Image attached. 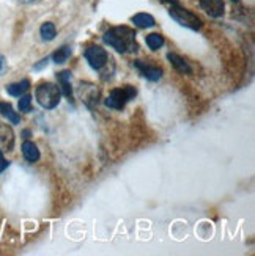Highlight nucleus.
<instances>
[{"mask_svg":"<svg viewBox=\"0 0 255 256\" xmlns=\"http://www.w3.org/2000/svg\"><path fill=\"white\" fill-rule=\"evenodd\" d=\"M35 98L38 104L46 108V110H52L60 104L62 99V92L57 85H54L51 82H43L37 86L35 90Z\"/></svg>","mask_w":255,"mask_h":256,"instance_id":"f03ea898","label":"nucleus"},{"mask_svg":"<svg viewBox=\"0 0 255 256\" xmlns=\"http://www.w3.org/2000/svg\"><path fill=\"white\" fill-rule=\"evenodd\" d=\"M30 88V80L29 79H24L21 82H16V84H10L7 85V93L10 96H15V98H21L22 94H26Z\"/></svg>","mask_w":255,"mask_h":256,"instance_id":"ddd939ff","label":"nucleus"},{"mask_svg":"<svg viewBox=\"0 0 255 256\" xmlns=\"http://www.w3.org/2000/svg\"><path fill=\"white\" fill-rule=\"evenodd\" d=\"M136 94H137V90L132 85H125L121 88H114V90L109 93V96L106 98L104 104L109 108L123 110L131 99L136 98Z\"/></svg>","mask_w":255,"mask_h":256,"instance_id":"7ed1b4c3","label":"nucleus"},{"mask_svg":"<svg viewBox=\"0 0 255 256\" xmlns=\"http://www.w3.org/2000/svg\"><path fill=\"white\" fill-rule=\"evenodd\" d=\"M71 54H73V50H71L70 46H62L59 50H55V52L51 55V58L54 60V63L62 64V63H66V62L70 60Z\"/></svg>","mask_w":255,"mask_h":256,"instance_id":"dca6fc26","label":"nucleus"},{"mask_svg":"<svg viewBox=\"0 0 255 256\" xmlns=\"http://www.w3.org/2000/svg\"><path fill=\"white\" fill-rule=\"evenodd\" d=\"M85 60L95 71L103 70L109 62V55L101 46H90L85 50Z\"/></svg>","mask_w":255,"mask_h":256,"instance_id":"39448f33","label":"nucleus"},{"mask_svg":"<svg viewBox=\"0 0 255 256\" xmlns=\"http://www.w3.org/2000/svg\"><path fill=\"white\" fill-rule=\"evenodd\" d=\"M169 13L172 16V19H175L178 22L180 26L186 27V28H191V30H200L202 28V19L198 18L197 14H194L192 11L186 10L184 6L178 5L176 2H172Z\"/></svg>","mask_w":255,"mask_h":256,"instance_id":"20e7f679","label":"nucleus"},{"mask_svg":"<svg viewBox=\"0 0 255 256\" xmlns=\"http://www.w3.org/2000/svg\"><path fill=\"white\" fill-rule=\"evenodd\" d=\"M19 4L22 5H30V4H35V2H40V0H18Z\"/></svg>","mask_w":255,"mask_h":256,"instance_id":"412c9836","label":"nucleus"},{"mask_svg":"<svg viewBox=\"0 0 255 256\" xmlns=\"http://www.w3.org/2000/svg\"><path fill=\"white\" fill-rule=\"evenodd\" d=\"M15 148V132L8 124L0 123V151L10 152Z\"/></svg>","mask_w":255,"mask_h":256,"instance_id":"6e6552de","label":"nucleus"},{"mask_svg":"<svg viewBox=\"0 0 255 256\" xmlns=\"http://www.w3.org/2000/svg\"><path fill=\"white\" fill-rule=\"evenodd\" d=\"M131 22L139 28H151L156 26V20L148 13H137L131 18Z\"/></svg>","mask_w":255,"mask_h":256,"instance_id":"f8f14e48","label":"nucleus"},{"mask_svg":"<svg viewBox=\"0 0 255 256\" xmlns=\"http://www.w3.org/2000/svg\"><path fill=\"white\" fill-rule=\"evenodd\" d=\"M167 60H169V63H170L178 72L186 74V76H191V74H192V68L189 66V63H187L183 57H180L178 54L169 52V54H167Z\"/></svg>","mask_w":255,"mask_h":256,"instance_id":"1a4fd4ad","label":"nucleus"},{"mask_svg":"<svg viewBox=\"0 0 255 256\" xmlns=\"http://www.w3.org/2000/svg\"><path fill=\"white\" fill-rule=\"evenodd\" d=\"M200 8L205 11V13L209 16V18H222L224 13H225V4L224 0H200L198 2Z\"/></svg>","mask_w":255,"mask_h":256,"instance_id":"423d86ee","label":"nucleus"},{"mask_svg":"<svg viewBox=\"0 0 255 256\" xmlns=\"http://www.w3.org/2000/svg\"><path fill=\"white\" fill-rule=\"evenodd\" d=\"M145 42L151 50H159L164 46V36L159 33H150L145 38Z\"/></svg>","mask_w":255,"mask_h":256,"instance_id":"f3484780","label":"nucleus"},{"mask_svg":"<svg viewBox=\"0 0 255 256\" xmlns=\"http://www.w3.org/2000/svg\"><path fill=\"white\" fill-rule=\"evenodd\" d=\"M48 62H49V58H43V60H41L40 63H37L35 66H33V68H35V70L38 71V70L44 68V66H46V64H48Z\"/></svg>","mask_w":255,"mask_h":256,"instance_id":"6ab92c4d","label":"nucleus"},{"mask_svg":"<svg viewBox=\"0 0 255 256\" xmlns=\"http://www.w3.org/2000/svg\"><path fill=\"white\" fill-rule=\"evenodd\" d=\"M40 36L43 41H54L57 36V28H55L54 22H44L40 27Z\"/></svg>","mask_w":255,"mask_h":256,"instance_id":"2eb2a0df","label":"nucleus"},{"mask_svg":"<svg viewBox=\"0 0 255 256\" xmlns=\"http://www.w3.org/2000/svg\"><path fill=\"white\" fill-rule=\"evenodd\" d=\"M57 80L60 84V92L62 94H65L66 98L73 99V88H71V71H62L57 74Z\"/></svg>","mask_w":255,"mask_h":256,"instance_id":"9b49d317","label":"nucleus"},{"mask_svg":"<svg viewBox=\"0 0 255 256\" xmlns=\"http://www.w3.org/2000/svg\"><path fill=\"white\" fill-rule=\"evenodd\" d=\"M104 42L109 44L110 48H114L120 54H132L139 50V44L136 41V32L129 27H112L109 28L104 36Z\"/></svg>","mask_w":255,"mask_h":256,"instance_id":"f257e3e1","label":"nucleus"},{"mask_svg":"<svg viewBox=\"0 0 255 256\" xmlns=\"http://www.w3.org/2000/svg\"><path fill=\"white\" fill-rule=\"evenodd\" d=\"M0 115L4 118H7L11 124H19L21 123V116L18 115V112H15V108L8 102H0Z\"/></svg>","mask_w":255,"mask_h":256,"instance_id":"4468645a","label":"nucleus"},{"mask_svg":"<svg viewBox=\"0 0 255 256\" xmlns=\"http://www.w3.org/2000/svg\"><path fill=\"white\" fill-rule=\"evenodd\" d=\"M5 57H4V55L2 54H0V72H2L4 70H5Z\"/></svg>","mask_w":255,"mask_h":256,"instance_id":"aec40b11","label":"nucleus"},{"mask_svg":"<svg viewBox=\"0 0 255 256\" xmlns=\"http://www.w3.org/2000/svg\"><path fill=\"white\" fill-rule=\"evenodd\" d=\"M22 156H24V159L27 162H30V164L38 162L40 158H41L38 146L33 142H30V140H26L24 143H22Z\"/></svg>","mask_w":255,"mask_h":256,"instance_id":"9d476101","label":"nucleus"},{"mask_svg":"<svg viewBox=\"0 0 255 256\" xmlns=\"http://www.w3.org/2000/svg\"><path fill=\"white\" fill-rule=\"evenodd\" d=\"M231 2H236V4H238V2H239V0H231Z\"/></svg>","mask_w":255,"mask_h":256,"instance_id":"4be33fe9","label":"nucleus"},{"mask_svg":"<svg viewBox=\"0 0 255 256\" xmlns=\"http://www.w3.org/2000/svg\"><path fill=\"white\" fill-rule=\"evenodd\" d=\"M134 66L140 71V74L145 77L147 80H150V82H158L162 77V70L159 68V66L148 64L145 62H142V60H136Z\"/></svg>","mask_w":255,"mask_h":256,"instance_id":"0eeeda50","label":"nucleus"},{"mask_svg":"<svg viewBox=\"0 0 255 256\" xmlns=\"http://www.w3.org/2000/svg\"><path fill=\"white\" fill-rule=\"evenodd\" d=\"M18 107H19V112H24V114L32 112V96L30 94H22L21 99H19Z\"/></svg>","mask_w":255,"mask_h":256,"instance_id":"a211bd4d","label":"nucleus"}]
</instances>
